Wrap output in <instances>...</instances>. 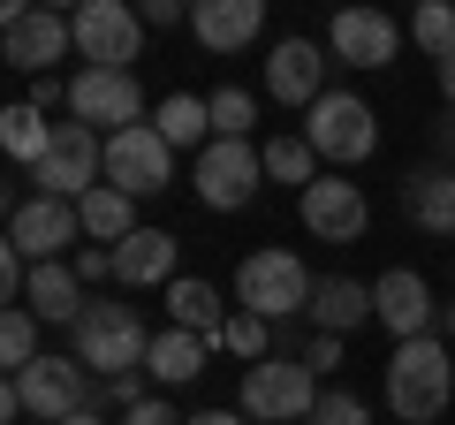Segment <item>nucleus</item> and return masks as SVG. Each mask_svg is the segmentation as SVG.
<instances>
[{
    "label": "nucleus",
    "mask_w": 455,
    "mask_h": 425,
    "mask_svg": "<svg viewBox=\"0 0 455 425\" xmlns=\"http://www.w3.org/2000/svg\"><path fill=\"white\" fill-rule=\"evenodd\" d=\"M455 395V365H448V342L418 334V342H395L387 357V410L395 425H433Z\"/></svg>",
    "instance_id": "f257e3e1"
},
{
    "label": "nucleus",
    "mask_w": 455,
    "mask_h": 425,
    "mask_svg": "<svg viewBox=\"0 0 455 425\" xmlns=\"http://www.w3.org/2000/svg\"><path fill=\"white\" fill-rule=\"evenodd\" d=\"M319 373H311L304 357H289V349H274L266 365H251L243 373V395H235V410H243L251 425H311V410H319Z\"/></svg>",
    "instance_id": "f03ea898"
},
{
    "label": "nucleus",
    "mask_w": 455,
    "mask_h": 425,
    "mask_svg": "<svg viewBox=\"0 0 455 425\" xmlns=\"http://www.w3.org/2000/svg\"><path fill=\"white\" fill-rule=\"evenodd\" d=\"M68 334H76V365L99 373V380L145 373V357H152V334H145V319H137V304H84V319Z\"/></svg>",
    "instance_id": "7ed1b4c3"
},
{
    "label": "nucleus",
    "mask_w": 455,
    "mask_h": 425,
    "mask_svg": "<svg viewBox=\"0 0 455 425\" xmlns=\"http://www.w3.org/2000/svg\"><path fill=\"white\" fill-rule=\"evenodd\" d=\"M311 296H319V281L304 274L296 251H251L235 266V304L259 319H296V311H311Z\"/></svg>",
    "instance_id": "20e7f679"
},
{
    "label": "nucleus",
    "mask_w": 455,
    "mask_h": 425,
    "mask_svg": "<svg viewBox=\"0 0 455 425\" xmlns=\"http://www.w3.org/2000/svg\"><path fill=\"white\" fill-rule=\"evenodd\" d=\"M304 145L319 152V160H334V167H357V160L379 152V115L364 107L357 92H326L319 107L304 115Z\"/></svg>",
    "instance_id": "39448f33"
},
{
    "label": "nucleus",
    "mask_w": 455,
    "mask_h": 425,
    "mask_svg": "<svg viewBox=\"0 0 455 425\" xmlns=\"http://www.w3.org/2000/svg\"><path fill=\"white\" fill-rule=\"evenodd\" d=\"M31 182H38V197H68V205H76L84 190L107 182V137L84 130V122H53V145H46V160L31 167Z\"/></svg>",
    "instance_id": "423d86ee"
},
{
    "label": "nucleus",
    "mask_w": 455,
    "mask_h": 425,
    "mask_svg": "<svg viewBox=\"0 0 455 425\" xmlns=\"http://www.w3.org/2000/svg\"><path fill=\"white\" fill-rule=\"evenodd\" d=\"M68 115L84 122V130H137L145 122V84H137V68H76L68 76Z\"/></svg>",
    "instance_id": "0eeeda50"
},
{
    "label": "nucleus",
    "mask_w": 455,
    "mask_h": 425,
    "mask_svg": "<svg viewBox=\"0 0 455 425\" xmlns=\"http://www.w3.org/2000/svg\"><path fill=\"white\" fill-rule=\"evenodd\" d=\"M76 46V23L53 16V8H31V0H8L0 8V53H8V68H23V76H53V61Z\"/></svg>",
    "instance_id": "6e6552de"
},
{
    "label": "nucleus",
    "mask_w": 455,
    "mask_h": 425,
    "mask_svg": "<svg viewBox=\"0 0 455 425\" xmlns=\"http://www.w3.org/2000/svg\"><path fill=\"white\" fill-rule=\"evenodd\" d=\"M197 197H205L212 212H243L251 197H259L266 182V152L251 145V137H212L205 152H197Z\"/></svg>",
    "instance_id": "1a4fd4ad"
},
{
    "label": "nucleus",
    "mask_w": 455,
    "mask_h": 425,
    "mask_svg": "<svg viewBox=\"0 0 455 425\" xmlns=\"http://www.w3.org/2000/svg\"><path fill=\"white\" fill-rule=\"evenodd\" d=\"M68 23H76L84 68H130L145 53V16H137L130 0H84Z\"/></svg>",
    "instance_id": "9d476101"
},
{
    "label": "nucleus",
    "mask_w": 455,
    "mask_h": 425,
    "mask_svg": "<svg viewBox=\"0 0 455 425\" xmlns=\"http://www.w3.org/2000/svg\"><path fill=\"white\" fill-rule=\"evenodd\" d=\"M167 182H175V145H167L152 122L107 137V190H122V197H160Z\"/></svg>",
    "instance_id": "9b49d317"
},
{
    "label": "nucleus",
    "mask_w": 455,
    "mask_h": 425,
    "mask_svg": "<svg viewBox=\"0 0 455 425\" xmlns=\"http://www.w3.org/2000/svg\"><path fill=\"white\" fill-rule=\"evenodd\" d=\"M16 395H23V418H46V425H61V418H76V410H92V373H84L76 357H38L31 373H16Z\"/></svg>",
    "instance_id": "f8f14e48"
},
{
    "label": "nucleus",
    "mask_w": 455,
    "mask_h": 425,
    "mask_svg": "<svg viewBox=\"0 0 455 425\" xmlns=\"http://www.w3.org/2000/svg\"><path fill=\"white\" fill-rule=\"evenodd\" d=\"M76 236H84V212L68 205V197H23V205H8V244H16L31 266L61 259Z\"/></svg>",
    "instance_id": "ddd939ff"
},
{
    "label": "nucleus",
    "mask_w": 455,
    "mask_h": 425,
    "mask_svg": "<svg viewBox=\"0 0 455 425\" xmlns=\"http://www.w3.org/2000/svg\"><path fill=\"white\" fill-rule=\"evenodd\" d=\"M296 212H304V229L319 236V244H357L364 221H372V205H364V190L349 175H319L304 197H296Z\"/></svg>",
    "instance_id": "4468645a"
},
{
    "label": "nucleus",
    "mask_w": 455,
    "mask_h": 425,
    "mask_svg": "<svg viewBox=\"0 0 455 425\" xmlns=\"http://www.w3.org/2000/svg\"><path fill=\"white\" fill-rule=\"evenodd\" d=\"M326 53L349 68H387L395 53H403V23L379 16V8H341L334 31H326Z\"/></svg>",
    "instance_id": "2eb2a0df"
},
{
    "label": "nucleus",
    "mask_w": 455,
    "mask_h": 425,
    "mask_svg": "<svg viewBox=\"0 0 455 425\" xmlns=\"http://www.w3.org/2000/svg\"><path fill=\"white\" fill-rule=\"evenodd\" d=\"M266 92L281 99V107H319L326 99V46H311V38H281L274 53H266Z\"/></svg>",
    "instance_id": "dca6fc26"
},
{
    "label": "nucleus",
    "mask_w": 455,
    "mask_h": 425,
    "mask_svg": "<svg viewBox=\"0 0 455 425\" xmlns=\"http://www.w3.org/2000/svg\"><path fill=\"white\" fill-rule=\"evenodd\" d=\"M372 311H379V327H387L395 342H418V334L433 327V289H425V274L395 266V274L372 281Z\"/></svg>",
    "instance_id": "f3484780"
},
{
    "label": "nucleus",
    "mask_w": 455,
    "mask_h": 425,
    "mask_svg": "<svg viewBox=\"0 0 455 425\" xmlns=\"http://www.w3.org/2000/svg\"><path fill=\"white\" fill-rule=\"evenodd\" d=\"M84 281H76V266L68 259H46V266H31V289H23V311H38L46 327H76L84 319Z\"/></svg>",
    "instance_id": "a211bd4d"
},
{
    "label": "nucleus",
    "mask_w": 455,
    "mask_h": 425,
    "mask_svg": "<svg viewBox=\"0 0 455 425\" xmlns=\"http://www.w3.org/2000/svg\"><path fill=\"white\" fill-rule=\"evenodd\" d=\"M259 23H266L259 0H197V8H190V31L205 38V53L251 46V38H259Z\"/></svg>",
    "instance_id": "6ab92c4d"
},
{
    "label": "nucleus",
    "mask_w": 455,
    "mask_h": 425,
    "mask_svg": "<svg viewBox=\"0 0 455 425\" xmlns=\"http://www.w3.org/2000/svg\"><path fill=\"white\" fill-rule=\"evenodd\" d=\"M167 327H182V334H205V342L220 349V327H228V304H220V289H212V281H197V274H175V281H167Z\"/></svg>",
    "instance_id": "aec40b11"
},
{
    "label": "nucleus",
    "mask_w": 455,
    "mask_h": 425,
    "mask_svg": "<svg viewBox=\"0 0 455 425\" xmlns=\"http://www.w3.org/2000/svg\"><path fill=\"white\" fill-rule=\"evenodd\" d=\"M175 236L167 229H137L130 244H114V281L122 289H152V281H175Z\"/></svg>",
    "instance_id": "412c9836"
},
{
    "label": "nucleus",
    "mask_w": 455,
    "mask_h": 425,
    "mask_svg": "<svg viewBox=\"0 0 455 425\" xmlns=\"http://www.w3.org/2000/svg\"><path fill=\"white\" fill-rule=\"evenodd\" d=\"M403 212L425 236H455V167H418L403 182Z\"/></svg>",
    "instance_id": "4be33fe9"
},
{
    "label": "nucleus",
    "mask_w": 455,
    "mask_h": 425,
    "mask_svg": "<svg viewBox=\"0 0 455 425\" xmlns=\"http://www.w3.org/2000/svg\"><path fill=\"white\" fill-rule=\"evenodd\" d=\"M364 319H379V311H372V289L349 281V274H326L319 296H311V327H319V334H357Z\"/></svg>",
    "instance_id": "5701e85b"
},
{
    "label": "nucleus",
    "mask_w": 455,
    "mask_h": 425,
    "mask_svg": "<svg viewBox=\"0 0 455 425\" xmlns=\"http://www.w3.org/2000/svg\"><path fill=\"white\" fill-rule=\"evenodd\" d=\"M205 357H212V342H205V334H182V327H167V334H152V357H145V373H152V388H190V380L205 373Z\"/></svg>",
    "instance_id": "b1692460"
},
{
    "label": "nucleus",
    "mask_w": 455,
    "mask_h": 425,
    "mask_svg": "<svg viewBox=\"0 0 455 425\" xmlns=\"http://www.w3.org/2000/svg\"><path fill=\"white\" fill-rule=\"evenodd\" d=\"M76 212H84V236H92V244H107V251L137 236V197L107 190V182H99V190H84V197H76Z\"/></svg>",
    "instance_id": "393cba45"
},
{
    "label": "nucleus",
    "mask_w": 455,
    "mask_h": 425,
    "mask_svg": "<svg viewBox=\"0 0 455 425\" xmlns=\"http://www.w3.org/2000/svg\"><path fill=\"white\" fill-rule=\"evenodd\" d=\"M152 130H160L175 152H182V145L205 152V145H212V107H205V99H190V92H167V99H160V122H152Z\"/></svg>",
    "instance_id": "a878e982"
},
{
    "label": "nucleus",
    "mask_w": 455,
    "mask_h": 425,
    "mask_svg": "<svg viewBox=\"0 0 455 425\" xmlns=\"http://www.w3.org/2000/svg\"><path fill=\"white\" fill-rule=\"evenodd\" d=\"M0 145H8V160H23V167H38L46 160V145H53V122L38 115V107H8V115H0Z\"/></svg>",
    "instance_id": "bb28decb"
},
{
    "label": "nucleus",
    "mask_w": 455,
    "mask_h": 425,
    "mask_svg": "<svg viewBox=\"0 0 455 425\" xmlns=\"http://www.w3.org/2000/svg\"><path fill=\"white\" fill-rule=\"evenodd\" d=\"M266 182H296V190H311V182H319V152L304 145V130L296 137H266Z\"/></svg>",
    "instance_id": "cd10ccee"
},
{
    "label": "nucleus",
    "mask_w": 455,
    "mask_h": 425,
    "mask_svg": "<svg viewBox=\"0 0 455 425\" xmlns=\"http://www.w3.org/2000/svg\"><path fill=\"white\" fill-rule=\"evenodd\" d=\"M38 357H46V349H38V311L8 304V319H0V365H8V380H16V373H31Z\"/></svg>",
    "instance_id": "c85d7f7f"
},
{
    "label": "nucleus",
    "mask_w": 455,
    "mask_h": 425,
    "mask_svg": "<svg viewBox=\"0 0 455 425\" xmlns=\"http://www.w3.org/2000/svg\"><path fill=\"white\" fill-rule=\"evenodd\" d=\"M410 38H418L433 61H448V53H455V8H448V0H425L418 16H410Z\"/></svg>",
    "instance_id": "c756f323"
},
{
    "label": "nucleus",
    "mask_w": 455,
    "mask_h": 425,
    "mask_svg": "<svg viewBox=\"0 0 455 425\" xmlns=\"http://www.w3.org/2000/svg\"><path fill=\"white\" fill-rule=\"evenodd\" d=\"M266 327H274V319H259V311H228L220 349H228V357H251V365H266V357H274V349H266Z\"/></svg>",
    "instance_id": "7c9ffc66"
},
{
    "label": "nucleus",
    "mask_w": 455,
    "mask_h": 425,
    "mask_svg": "<svg viewBox=\"0 0 455 425\" xmlns=\"http://www.w3.org/2000/svg\"><path fill=\"white\" fill-rule=\"evenodd\" d=\"M205 107H212V137H251V115H259V107H251V92H235V84H228V92H212Z\"/></svg>",
    "instance_id": "2f4dec72"
},
{
    "label": "nucleus",
    "mask_w": 455,
    "mask_h": 425,
    "mask_svg": "<svg viewBox=\"0 0 455 425\" xmlns=\"http://www.w3.org/2000/svg\"><path fill=\"white\" fill-rule=\"evenodd\" d=\"M311 425H372V418H364V403H357V395L326 388V395H319V410H311Z\"/></svg>",
    "instance_id": "473e14b6"
},
{
    "label": "nucleus",
    "mask_w": 455,
    "mask_h": 425,
    "mask_svg": "<svg viewBox=\"0 0 455 425\" xmlns=\"http://www.w3.org/2000/svg\"><path fill=\"white\" fill-rule=\"evenodd\" d=\"M296 357H304L311 373H334V365H341V334H311V342L296 349Z\"/></svg>",
    "instance_id": "72a5a7b5"
},
{
    "label": "nucleus",
    "mask_w": 455,
    "mask_h": 425,
    "mask_svg": "<svg viewBox=\"0 0 455 425\" xmlns=\"http://www.w3.org/2000/svg\"><path fill=\"white\" fill-rule=\"evenodd\" d=\"M122 425H190V418H175V403H167V395H152V403L122 410Z\"/></svg>",
    "instance_id": "f704fd0d"
},
{
    "label": "nucleus",
    "mask_w": 455,
    "mask_h": 425,
    "mask_svg": "<svg viewBox=\"0 0 455 425\" xmlns=\"http://www.w3.org/2000/svg\"><path fill=\"white\" fill-rule=\"evenodd\" d=\"M68 266H76V281H107V274H114V251H107V244H92V251H76Z\"/></svg>",
    "instance_id": "c9c22d12"
},
{
    "label": "nucleus",
    "mask_w": 455,
    "mask_h": 425,
    "mask_svg": "<svg viewBox=\"0 0 455 425\" xmlns=\"http://www.w3.org/2000/svg\"><path fill=\"white\" fill-rule=\"evenodd\" d=\"M53 99H68V84H61V76H31V92H23V107H38V115H46Z\"/></svg>",
    "instance_id": "e433bc0d"
},
{
    "label": "nucleus",
    "mask_w": 455,
    "mask_h": 425,
    "mask_svg": "<svg viewBox=\"0 0 455 425\" xmlns=\"http://www.w3.org/2000/svg\"><path fill=\"white\" fill-rule=\"evenodd\" d=\"M137 16H145V31H167V23H182V0H145Z\"/></svg>",
    "instance_id": "4c0bfd02"
},
{
    "label": "nucleus",
    "mask_w": 455,
    "mask_h": 425,
    "mask_svg": "<svg viewBox=\"0 0 455 425\" xmlns=\"http://www.w3.org/2000/svg\"><path fill=\"white\" fill-rule=\"evenodd\" d=\"M190 425H251V418H243V410H197Z\"/></svg>",
    "instance_id": "58836bf2"
},
{
    "label": "nucleus",
    "mask_w": 455,
    "mask_h": 425,
    "mask_svg": "<svg viewBox=\"0 0 455 425\" xmlns=\"http://www.w3.org/2000/svg\"><path fill=\"white\" fill-rule=\"evenodd\" d=\"M440 68V99H448V115H455V53H448V61H433Z\"/></svg>",
    "instance_id": "ea45409f"
},
{
    "label": "nucleus",
    "mask_w": 455,
    "mask_h": 425,
    "mask_svg": "<svg viewBox=\"0 0 455 425\" xmlns=\"http://www.w3.org/2000/svg\"><path fill=\"white\" fill-rule=\"evenodd\" d=\"M440 152H448V160H455V115L440 122Z\"/></svg>",
    "instance_id": "a19ab883"
},
{
    "label": "nucleus",
    "mask_w": 455,
    "mask_h": 425,
    "mask_svg": "<svg viewBox=\"0 0 455 425\" xmlns=\"http://www.w3.org/2000/svg\"><path fill=\"white\" fill-rule=\"evenodd\" d=\"M61 425H107V410H76V418H61Z\"/></svg>",
    "instance_id": "79ce46f5"
},
{
    "label": "nucleus",
    "mask_w": 455,
    "mask_h": 425,
    "mask_svg": "<svg viewBox=\"0 0 455 425\" xmlns=\"http://www.w3.org/2000/svg\"><path fill=\"white\" fill-rule=\"evenodd\" d=\"M448 342H455V304H448Z\"/></svg>",
    "instance_id": "37998d69"
}]
</instances>
